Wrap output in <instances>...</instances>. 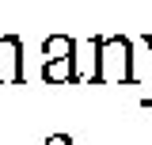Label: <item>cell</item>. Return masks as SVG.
I'll list each match as a JSON object with an SVG mask.
<instances>
[{"mask_svg": "<svg viewBox=\"0 0 152 145\" xmlns=\"http://www.w3.org/2000/svg\"><path fill=\"white\" fill-rule=\"evenodd\" d=\"M42 80L46 84H80V76H76V54L72 57H57V61H42Z\"/></svg>", "mask_w": 152, "mask_h": 145, "instance_id": "3", "label": "cell"}, {"mask_svg": "<svg viewBox=\"0 0 152 145\" xmlns=\"http://www.w3.org/2000/svg\"><path fill=\"white\" fill-rule=\"evenodd\" d=\"M42 54H46V61L72 57V54H76V38H72V35H50L46 42H42Z\"/></svg>", "mask_w": 152, "mask_h": 145, "instance_id": "4", "label": "cell"}, {"mask_svg": "<svg viewBox=\"0 0 152 145\" xmlns=\"http://www.w3.org/2000/svg\"><path fill=\"white\" fill-rule=\"evenodd\" d=\"M23 42L15 35L0 38V84H23Z\"/></svg>", "mask_w": 152, "mask_h": 145, "instance_id": "2", "label": "cell"}, {"mask_svg": "<svg viewBox=\"0 0 152 145\" xmlns=\"http://www.w3.org/2000/svg\"><path fill=\"white\" fill-rule=\"evenodd\" d=\"M42 145H72V138H69V134H50Z\"/></svg>", "mask_w": 152, "mask_h": 145, "instance_id": "5", "label": "cell"}, {"mask_svg": "<svg viewBox=\"0 0 152 145\" xmlns=\"http://www.w3.org/2000/svg\"><path fill=\"white\" fill-rule=\"evenodd\" d=\"M95 46V65H91V84H137L133 72V42L126 35H91Z\"/></svg>", "mask_w": 152, "mask_h": 145, "instance_id": "1", "label": "cell"}, {"mask_svg": "<svg viewBox=\"0 0 152 145\" xmlns=\"http://www.w3.org/2000/svg\"><path fill=\"white\" fill-rule=\"evenodd\" d=\"M145 46H148V50H152V35H145Z\"/></svg>", "mask_w": 152, "mask_h": 145, "instance_id": "6", "label": "cell"}]
</instances>
